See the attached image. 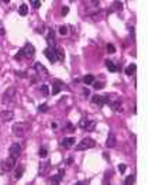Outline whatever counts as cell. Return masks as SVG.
I'll list each match as a JSON object with an SVG mask.
<instances>
[{"instance_id":"cell-37","label":"cell","mask_w":148,"mask_h":185,"mask_svg":"<svg viewBox=\"0 0 148 185\" xmlns=\"http://www.w3.org/2000/svg\"><path fill=\"white\" fill-rule=\"evenodd\" d=\"M16 73L18 75V76H23V78H25V76H27V73H25V72H23V73H21V72H16Z\"/></svg>"},{"instance_id":"cell-22","label":"cell","mask_w":148,"mask_h":185,"mask_svg":"<svg viewBox=\"0 0 148 185\" xmlns=\"http://www.w3.org/2000/svg\"><path fill=\"white\" fill-rule=\"evenodd\" d=\"M135 69H137V66H135V64H130L126 69H124V72H126V75H128V76H131L133 73L135 72Z\"/></svg>"},{"instance_id":"cell-30","label":"cell","mask_w":148,"mask_h":185,"mask_svg":"<svg viewBox=\"0 0 148 185\" xmlns=\"http://www.w3.org/2000/svg\"><path fill=\"white\" fill-rule=\"evenodd\" d=\"M21 58H24V54H23V49H20L18 52L16 54V56H14V59H17V61H21Z\"/></svg>"},{"instance_id":"cell-36","label":"cell","mask_w":148,"mask_h":185,"mask_svg":"<svg viewBox=\"0 0 148 185\" xmlns=\"http://www.w3.org/2000/svg\"><path fill=\"white\" fill-rule=\"evenodd\" d=\"M114 7H116V8H121V7H123L121 1H114Z\"/></svg>"},{"instance_id":"cell-6","label":"cell","mask_w":148,"mask_h":185,"mask_svg":"<svg viewBox=\"0 0 148 185\" xmlns=\"http://www.w3.org/2000/svg\"><path fill=\"white\" fill-rule=\"evenodd\" d=\"M92 102L95 105H99V106H103V105H109L110 103V97L107 96H102V95H93L92 96Z\"/></svg>"},{"instance_id":"cell-40","label":"cell","mask_w":148,"mask_h":185,"mask_svg":"<svg viewBox=\"0 0 148 185\" xmlns=\"http://www.w3.org/2000/svg\"><path fill=\"white\" fill-rule=\"evenodd\" d=\"M52 129H58V124H57V123H52Z\"/></svg>"},{"instance_id":"cell-15","label":"cell","mask_w":148,"mask_h":185,"mask_svg":"<svg viewBox=\"0 0 148 185\" xmlns=\"http://www.w3.org/2000/svg\"><path fill=\"white\" fill-rule=\"evenodd\" d=\"M106 66H107V69H109L110 72H117V71H120V66L116 65L112 59H106Z\"/></svg>"},{"instance_id":"cell-38","label":"cell","mask_w":148,"mask_h":185,"mask_svg":"<svg viewBox=\"0 0 148 185\" xmlns=\"http://www.w3.org/2000/svg\"><path fill=\"white\" fill-rule=\"evenodd\" d=\"M83 95H85V96H88V95H89V90H88V89H85V90H83Z\"/></svg>"},{"instance_id":"cell-26","label":"cell","mask_w":148,"mask_h":185,"mask_svg":"<svg viewBox=\"0 0 148 185\" xmlns=\"http://www.w3.org/2000/svg\"><path fill=\"white\" fill-rule=\"evenodd\" d=\"M40 90H41V95H42V96H48V95H49V89H48V86H47V85H41Z\"/></svg>"},{"instance_id":"cell-24","label":"cell","mask_w":148,"mask_h":185,"mask_svg":"<svg viewBox=\"0 0 148 185\" xmlns=\"http://www.w3.org/2000/svg\"><path fill=\"white\" fill-rule=\"evenodd\" d=\"M23 174H24V167L21 165V167H18V168L16 169V177H14V178H16V179H20Z\"/></svg>"},{"instance_id":"cell-23","label":"cell","mask_w":148,"mask_h":185,"mask_svg":"<svg viewBox=\"0 0 148 185\" xmlns=\"http://www.w3.org/2000/svg\"><path fill=\"white\" fill-rule=\"evenodd\" d=\"M92 85H93V88H95V89H102V88H105V85H106V83H105L103 80H95Z\"/></svg>"},{"instance_id":"cell-10","label":"cell","mask_w":148,"mask_h":185,"mask_svg":"<svg viewBox=\"0 0 148 185\" xmlns=\"http://www.w3.org/2000/svg\"><path fill=\"white\" fill-rule=\"evenodd\" d=\"M47 42H48L49 48H55V47H57V42H55V31H54V30H48Z\"/></svg>"},{"instance_id":"cell-25","label":"cell","mask_w":148,"mask_h":185,"mask_svg":"<svg viewBox=\"0 0 148 185\" xmlns=\"http://www.w3.org/2000/svg\"><path fill=\"white\" fill-rule=\"evenodd\" d=\"M38 155H40L41 158H45V157L48 155V150H47L45 147H40V151H38Z\"/></svg>"},{"instance_id":"cell-3","label":"cell","mask_w":148,"mask_h":185,"mask_svg":"<svg viewBox=\"0 0 148 185\" xmlns=\"http://www.w3.org/2000/svg\"><path fill=\"white\" fill-rule=\"evenodd\" d=\"M14 96H16V88H7L4 95H3V103L4 105H11V102L14 100Z\"/></svg>"},{"instance_id":"cell-2","label":"cell","mask_w":148,"mask_h":185,"mask_svg":"<svg viewBox=\"0 0 148 185\" xmlns=\"http://www.w3.org/2000/svg\"><path fill=\"white\" fill-rule=\"evenodd\" d=\"M96 145V141L90 138V137H85L82 138L81 141H79V144L76 145V150H79V151H85V150H89L92 147H95Z\"/></svg>"},{"instance_id":"cell-11","label":"cell","mask_w":148,"mask_h":185,"mask_svg":"<svg viewBox=\"0 0 148 185\" xmlns=\"http://www.w3.org/2000/svg\"><path fill=\"white\" fill-rule=\"evenodd\" d=\"M54 49V54H55V58H57V61H59V62H62L64 59H65V52H64V48L62 47H59V45H57Z\"/></svg>"},{"instance_id":"cell-29","label":"cell","mask_w":148,"mask_h":185,"mask_svg":"<svg viewBox=\"0 0 148 185\" xmlns=\"http://www.w3.org/2000/svg\"><path fill=\"white\" fill-rule=\"evenodd\" d=\"M107 52L109 54H114L116 52V47L113 44H107Z\"/></svg>"},{"instance_id":"cell-5","label":"cell","mask_w":148,"mask_h":185,"mask_svg":"<svg viewBox=\"0 0 148 185\" xmlns=\"http://www.w3.org/2000/svg\"><path fill=\"white\" fill-rule=\"evenodd\" d=\"M78 126L79 127H82V129L88 130V131H93L95 130V127H96V121L95 120H89V119H82V120L78 123Z\"/></svg>"},{"instance_id":"cell-21","label":"cell","mask_w":148,"mask_h":185,"mask_svg":"<svg viewBox=\"0 0 148 185\" xmlns=\"http://www.w3.org/2000/svg\"><path fill=\"white\" fill-rule=\"evenodd\" d=\"M18 14H20V16H23V17L27 16V14H28V6L23 3V4L18 7Z\"/></svg>"},{"instance_id":"cell-35","label":"cell","mask_w":148,"mask_h":185,"mask_svg":"<svg viewBox=\"0 0 148 185\" xmlns=\"http://www.w3.org/2000/svg\"><path fill=\"white\" fill-rule=\"evenodd\" d=\"M61 13H62V16H66V14L69 13V7H68V6H64V7H62V11H61Z\"/></svg>"},{"instance_id":"cell-27","label":"cell","mask_w":148,"mask_h":185,"mask_svg":"<svg viewBox=\"0 0 148 185\" xmlns=\"http://www.w3.org/2000/svg\"><path fill=\"white\" fill-rule=\"evenodd\" d=\"M30 3H31V6H33V8H35V10H37V8H40V7H41V0H31Z\"/></svg>"},{"instance_id":"cell-16","label":"cell","mask_w":148,"mask_h":185,"mask_svg":"<svg viewBox=\"0 0 148 185\" xmlns=\"http://www.w3.org/2000/svg\"><path fill=\"white\" fill-rule=\"evenodd\" d=\"M74 144H75L74 137H65V138H62V141H61V145L65 147V148H69L71 145H74Z\"/></svg>"},{"instance_id":"cell-9","label":"cell","mask_w":148,"mask_h":185,"mask_svg":"<svg viewBox=\"0 0 148 185\" xmlns=\"http://www.w3.org/2000/svg\"><path fill=\"white\" fill-rule=\"evenodd\" d=\"M8 153H10L11 157L18 158L21 155V145L18 144V143H13V144L10 145V148H8Z\"/></svg>"},{"instance_id":"cell-39","label":"cell","mask_w":148,"mask_h":185,"mask_svg":"<svg viewBox=\"0 0 148 185\" xmlns=\"http://www.w3.org/2000/svg\"><path fill=\"white\" fill-rule=\"evenodd\" d=\"M4 32H6L4 31V28H0V35H4Z\"/></svg>"},{"instance_id":"cell-14","label":"cell","mask_w":148,"mask_h":185,"mask_svg":"<svg viewBox=\"0 0 148 185\" xmlns=\"http://www.w3.org/2000/svg\"><path fill=\"white\" fill-rule=\"evenodd\" d=\"M44 55L47 56V58L49 59V62H52V64L57 61V58H55V54H54V49L49 48V47H48V48L44 49Z\"/></svg>"},{"instance_id":"cell-33","label":"cell","mask_w":148,"mask_h":185,"mask_svg":"<svg viewBox=\"0 0 148 185\" xmlns=\"http://www.w3.org/2000/svg\"><path fill=\"white\" fill-rule=\"evenodd\" d=\"M66 130H68V131H71V133H74V131H75L74 124H72L71 121H68V123H66Z\"/></svg>"},{"instance_id":"cell-19","label":"cell","mask_w":148,"mask_h":185,"mask_svg":"<svg viewBox=\"0 0 148 185\" xmlns=\"http://www.w3.org/2000/svg\"><path fill=\"white\" fill-rule=\"evenodd\" d=\"M62 177H64V169H59L58 175H54V177H51V182H54V184H58V182H61Z\"/></svg>"},{"instance_id":"cell-8","label":"cell","mask_w":148,"mask_h":185,"mask_svg":"<svg viewBox=\"0 0 148 185\" xmlns=\"http://www.w3.org/2000/svg\"><path fill=\"white\" fill-rule=\"evenodd\" d=\"M23 49V54H24V58H28V59H31L34 56V54H35V48H34L33 44H30V42H25L24 48Z\"/></svg>"},{"instance_id":"cell-34","label":"cell","mask_w":148,"mask_h":185,"mask_svg":"<svg viewBox=\"0 0 148 185\" xmlns=\"http://www.w3.org/2000/svg\"><path fill=\"white\" fill-rule=\"evenodd\" d=\"M126 169H127V165H126V164H119V171H120L121 174H124Z\"/></svg>"},{"instance_id":"cell-7","label":"cell","mask_w":148,"mask_h":185,"mask_svg":"<svg viewBox=\"0 0 148 185\" xmlns=\"http://www.w3.org/2000/svg\"><path fill=\"white\" fill-rule=\"evenodd\" d=\"M34 68H35V71H37V75H38V78L40 79H45V78H48V69L44 66L40 62H37V64L34 65Z\"/></svg>"},{"instance_id":"cell-31","label":"cell","mask_w":148,"mask_h":185,"mask_svg":"<svg viewBox=\"0 0 148 185\" xmlns=\"http://www.w3.org/2000/svg\"><path fill=\"white\" fill-rule=\"evenodd\" d=\"M38 110H40V112H47V110H48V105H47V103H41V105L38 106Z\"/></svg>"},{"instance_id":"cell-17","label":"cell","mask_w":148,"mask_h":185,"mask_svg":"<svg viewBox=\"0 0 148 185\" xmlns=\"http://www.w3.org/2000/svg\"><path fill=\"white\" fill-rule=\"evenodd\" d=\"M106 145L109 147V148H113L116 145V136L114 134H109V137H107V141H106Z\"/></svg>"},{"instance_id":"cell-18","label":"cell","mask_w":148,"mask_h":185,"mask_svg":"<svg viewBox=\"0 0 148 185\" xmlns=\"http://www.w3.org/2000/svg\"><path fill=\"white\" fill-rule=\"evenodd\" d=\"M82 82L85 85H92V83L95 82V76H93L92 73H88V75H85L82 78Z\"/></svg>"},{"instance_id":"cell-28","label":"cell","mask_w":148,"mask_h":185,"mask_svg":"<svg viewBox=\"0 0 148 185\" xmlns=\"http://www.w3.org/2000/svg\"><path fill=\"white\" fill-rule=\"evenodd\" d=\"M134 179H135V177H134V175H128V177L126 178V181H124V184H127V185H131V184H134Z\"/></svg>"},{"instance_id":"cell-13","label":"cell","mask_w":148,"mask_h":185,"mask_svg":"<svg viewBox=\"0 0 148 185\" xmlns=\"http://www.w3.org/2000/svg\"><path fill=\"white\" fill-rule=\"evenodd\" d=\"M13 116H14L13 110H1V112H0V120L8 121V120L13 119Z\"/></svg>"},{"instance_id":"cell-4","label":"cell","mask_w":148,"mask_h":185,"mask_svg":"<svg viewBox=\"0 0 148 185\" xmlns=\"http://www.w3.org/2000/svg\"><path fill=\"white\" fill-rule=\"evenodd\" d=\"M16 161L17 158H14V157H7L6 160H3V162H1V169L3 171H11V169L16 167Z\"/></svg>"},{"instance_id":"cell-1","label":"cell","mask_w":148,"mask_h":185,"mask_svg":"<svg viewBox=\"0 0 148 185\" xmlns=\"http://www.w3.org/2000/svg\"><path fill=\"white\" fill-rule=\"evenodd\" d=\"M30 129H31L30 123H27V121H17L13 126V133L17 137H24L30 131Z\"/></svg>"},{"instance_id":"cell-12","label":"cell","mask_w":148,"mask_h":185,"mask_svg":"<svg viewBox=\"0 0 148 185\" xmlns=\"http://www.w3.org/2000/svg\"><path fill=\"white\" fill-rule=\"evenodd\" d=\"M62 88H64V82H62V80L55 79L52 82V93H54V95L59 93V92L62 90Z\"/></svg>"},{"instance_id":"cell-32","label":"cell","mask_w":148,"mask_h":185,"mask_svg":"<svg viewBox=\"0 0 148 185\" xmlns=\"http://www.w3.org/2000/svg\"><path fill=\"white\" fill-rule=\"evenodd\" d=\"M59 34H61V35H66V34H68V27H66V25H62V27L59 28Z\"/></svg>"},{"instance_id":"cell-20","label":"cell","mask_w":148,"mask_h":185,"mask_svg":"<svg viewBox=\"0 0 148 185\" xmlns=\"http://www.w3.org/2000/svg\"><path fill=\"white\" fill-rule=\"evenodd\" d=\"M109 105H110V107H112L113 110H117V112H121V110H123L121 102H120V100H117V102H110Z\"/></svg>"}]
</instances>
